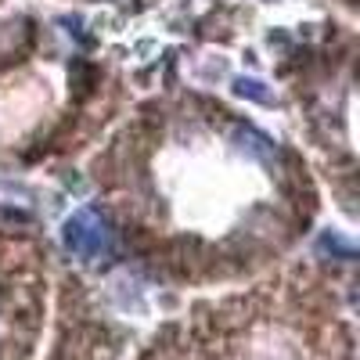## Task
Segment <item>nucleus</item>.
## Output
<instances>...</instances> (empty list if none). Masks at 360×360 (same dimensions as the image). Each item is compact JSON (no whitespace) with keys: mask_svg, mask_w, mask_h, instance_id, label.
Instances as JSON below:
<instances>
[{"mask_svg":"<svg viewBox=\"0 0 360 360\" xmlns=\"http://www.w3.org/2000/svg\"><path fill=\"white\" fill-rule=\"evenodd\" d=\"M234 148H238L242 155H249V159H259V162L274 159V144H270L263 134L249 130V127H238V130H234Z\"/></svg>","mask_w":360,"mask_h":360,"instance_id":"nucleus-2","label":"nucleus"},{"mask_svg":"<svg viewBox=\"0 0 360 360\" xmlns=\"http://www.w3.org/2000/svg\"><path fill=\"white\" fill-rule=\"evenodd\" d=\"M234 94H238V98H252V101H259V105L274 101V98H270V90H263L259 79H238V83H234Z\"/></svg>","mask_w":360,"mask_h":360,"instance_id":"nucleus-3","label":"nucleus"},{"mask_svg":"<svg viewBox=\"0 0 360 360\" xmlns=\"http://www.w3.org/2000/svg\"><path fill=\"white\" fill-rule=\"evenodd\" d=\"M62 242L72 256L79 259H108L112 249H115V234L108 227V220L94 209H79L72 213L62 227Z\"/></svg>","mask_w":360,"mask_h":360,"instance_id":"nucleus-1","label":"nucleus"},{"mask_svg":"<svg viewBox=\"0 0 360 360\" xmlns=\"http://www.w3.org/2000/svg\"><path fill=\"white\" fill-rule=\"evenodd\" d=\"M317 249L321 252H339V256H353V249H349V242H342L339 234H321V242H317Z\"/></svg>","mask_w":360,"mask_h":360,"instance_id":"nucleus-4","label":"nucleus"}]
</instances>
